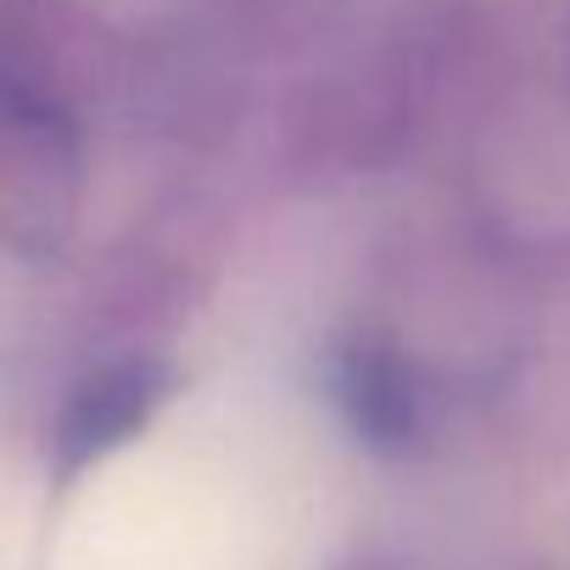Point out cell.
<instances>
[{
    "mask_svg": "<svg viewBox=\"0 0 570 570\" xmlns=\"http://www.w3.org/2000/svg\"><path fill=\"white\" fill-rule=\"evenodd\" d=\"M331 531L320 453L263 409H196L73 492L46 570H314Z\"/></svg>",
    "mask_w": 570,
    "mask_h": 570,
    "instance_id": "6da1fadb",
    "label": "cell"
}]
</instances>
